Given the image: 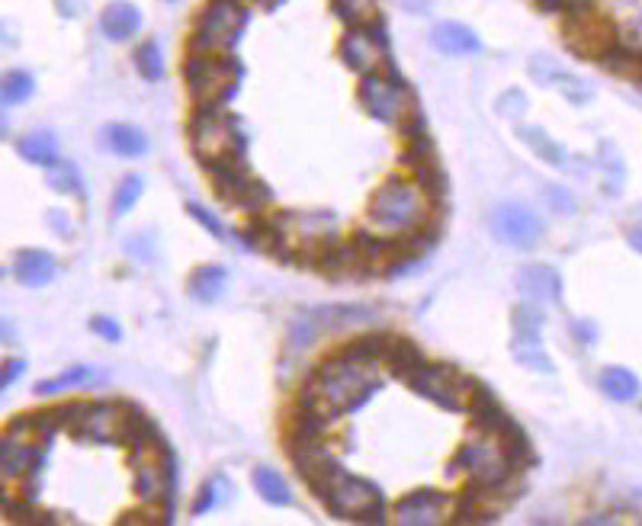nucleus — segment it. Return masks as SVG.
<instances>
[{
  "mask_svg": "<svg viewBox=\"0 0 642 526\" xmlns=\"http://www.w3.org/2000/svg\"><path fill=\"white\" fill-rule=\"evenodd\" d=\"M379 385L382 379L376 376V363H363L347 357L341 350H334L331 357L321 360V366L305 379L296 405L321 411L331 421V417L366 405V401L379 392Z\"/></svg>",
  "mask_w": 642,
  "mask_h": 526,
  "instance_id": "f257e3e1",
  "label": "nucleus"
},
{
  "mask_svg": "<svg viewBox=\"0 0 642 526\" xmlns=\"http://www.w3.org/2000/svg\"><path fill=\"white\" fill-rule=\"evenodd\" d=\"M427 206H431V199H427V193L418 187V183L395 174L370 196L366 215H370V222L382 231V235L399 238V235H408V231H415L421 222H427Z\"/></svg>",
  "mask_w": 642,
  "mask_h": 526,
  "instance_id": "f03ea898",
  "label": "nucleus"
},
{
  "mask_svg": "<svg viewBox=\"0 0 642 526\" xmlns=\"http://www.w3.org/2000/svg\"><path fill=\"white\" fill-rule=\"evenodd\" d=\"M315 498L325 504L338 520H360V523H382L386 520V504L373 482L357 478L338 469L331 478L312 488Z\"/></svg>",
  "mask_w": 642,
  "mask_h": 526,
  "instance_id": "7ed1b4c3",
  "label": "nucleus"
},
{
  "mask_svg": "<svg viewBox=\"0 0 642 526\" xmlns=\"http://www.w3.org/2000/svg\"><path fill=\"white\" fill-rule=\"evenodd\" d=\"M190 142L203 167L244 154L238 119L228 116L222 103H196V113L190 116Z\"/></svg>",
  "mask_w": 642,
  "mask_h": 526,
  "instance_id": "20e7f679",
  "label": "nucleus"
},
{
  "mask_svg": "<svg viewBox=\"0 0 642 526\" xmlns=\"http://www.w3.org/2000/svg\"><path fill=\"white\" fill-rule=\"evenodd\" d=\"M244 68L232 52H193L183 65L187 87L193 90L196 103H232L238 94Z\"/></svg>",
  "mask_w": 642,
  "mask_h": 526,
  "instance_id": "39448f33",
  "label": "nucleus"
},
{
  "mask_svg": "<svg viewBox=\"0 0 642 526\" xmlns=\"http://www.w3.org/2000/svg\"><path fill=\"white\" fill-rule=\"evenodd\" d=\"M360 106L373 119L386 122V126H399L411 113H418L415 94L405 87V81L399 77V71L392 68V61L376 74H363L360 87H357Z\"/></svg>",
  "mask_w": 642,
  "mask_h": 526,
  "instance_id": "423d86ee",
  "label": "nucleus"
},
{
  "mask_svg": "<svg viewBox=\"0 0 642 526\" xmlns=\"http://www.w3.org/2000/svg\"><path fill=\"white\" fill-rule=\"evenodd\" d=\"M244 29H248V7L241 0H209L196 17L190 36L193 52H235Z\"/></svg>",
  "mask_w": 642,
  "mask_h": 526,
  "instance_id": "0eeeda50",
  "label": "nucleus"
},
{
  "mask_svg": "<svg viewBox=\"0 0 642 526\" xmlns=\"http://www.w3.org/2000/svg\"><path fill=\"white\" fill-rule=\"evenodd\" d=\"M479 379L463 376L460 369L450 363H431L418 366L415 373L405 379V385L415 395L434 401V405L447 408V411H469L472 405V392H476Z\"/></svg>",
  "mask_w": 642,
  "mask_h": 526,
  "instance_id": "6e6552de",
  "label": "nucleus"
},
{
  "mask_svg": "<svg viewBox=\"0 0 642 526\" xmlns=\"http://www.w3.org/2000/svg\"><path fill=\"white\" fill-rule=\"evenodd\" d=\"M450 469L453 472L463 469L476 478V482H485V485H511L517 482V472H521L495 433H479V437L466 440L460 450H456Z\"/></svg>",
  "mask_w": 642,
  "mask_h": 526,
  "instance_id": "1a4fd4ad",
  "label": "nucleus"
},
{
  "mask_svg": "<svg viewBox=\"0 0 642 526\" xmlns=\"http://www.w3.org/2000/svg\"><path fill=\"white\" fill-rule=\"evenodd\" d=\"M341 58L347 68H354L360 77L376 74L389 65V36L382 17L370 20L366 26H350L341 39Z\"/></svg>",
  "mask_w": 642,
  "mask_h": 526,
  "instance_id": "9d476101",
  "label": "nucleus"
},
{
  "mask_svg": "<svg viewBox=\"0 0 642 526\" xmlns=\"http://www.w3.org/2000/svg\"><path fill=\"white\" fill-rule=\"evenodd\" d=\"M376 312L370 308H350V305H321V308H309L293 321V331H289V340L296 347L309 344V340L321 337V334H331V331H341L350 328V324H366L373 321Z\"/></svg>",
  "mask_w": 642,
  "mask_h": 526,
  "instance_id": "9b49d317",
  "label": "nucleus"
},
{
  "mask_svg": "<svg viewBox=\"0 0 642 526\" xmlns=\"http://www.w3.org/2000/svg\"><path fill=\"white\" fill-rule=\"evenodd\" d=\"M511 328H514V340H511V353L514 360L537 369V373H553V363H549L543 340H540V328H543V315L537 312V305L524 302L511 312Z\"/></svg>",
  "mask_w": 642,
  "mask_h": 526,
  "instance_id": "f8f14e48",
  "label": "nucleus"
},
{
  "mask_svg": "<svg viewBox=\"0 0 642 526\" xmlns=\"http://www.w3.org/2000/svg\"><path fill=\"white\" fill-rule=\"evenodd\" d=\"M488 228H492L495 241L527 251L543 238V222L540 215L524 203H501L488 215Z\"/></svg>",
  "mask_w": 642,
  "mask_h": 526,
  "instance_id": "ddd939ff",
  "label": "nucleus"
},
{
  "mask_svg": "<svg viewBox=\"0 0 642 526\" xmlns=\"http://www.w3.org/2000/svg\"><path fill=\"white\" fill-rule=\"evenodd\" d=\"M453 514H456V498L437 488H418L395 504V520L405 526H440V523H450Z\"/></svg>",
  "mask_w": 642,
  "mask_h": 526,
  "instance_id": "4468645a",
  "label": "nucleus"
},
{
  "mask_svg": "<svg viewBox=\"0 0 642 526\" xmlns=\"http://www.w3.org/2000/svg\"><path fill=\"white\" fill-rule=\"evenodd\" d=\"M0 469L7 478H33L36 469H42V446L36 433L7 427L0 440Z\"/></svg>",
  "mask_w": 642,
  "mask_h": 526,
  "instance_id": "2eb2a0df",
  "label": "nucleus"
},
{
  "mask_svg": "<svg viewBox=\"0 0 642 526\" xmlns=\"http://www.w3.org/2000/svg\"><path fill=\"white\" fill-rule=\"evenodd\" d=\"M126 417H129V401H100V405H94L87 414L81 440L119 443L122 427H126Z\"/></svg>",
  "mask_w": 642,
  "mask_h": 526,
  "instance_id": "dca6fc26",
  "label": "nucleus"
},
{
  "mask_svg": "<svg viewBox=\"0 0 642 526\" xmlns=\"http://www.w3.org/2000/svg\"><path fill=\"white\" fill-rule=\"evenodd\" d=\"M517 289H521V296L533 305L562 299L559 273L553 267H546V263H527V267L517 270Z\"/></svg>",
  "mask_w": 642,
  "mask_h": 526,
  "instance_id": "f3484780",
  "label": "nucleus"
},
{
  "mask_svg": "<svg viewBox=\"0 0 642 526\" xmlns=\"http://www.w3.org/2000/svg\"><path fill=\"white\" fill-rule=\"evenodd\" d=\"M58 273V263L49 251H36V247H23V251L13 257V280L20 286L39 289L49 286Z\"/></svg>",
  "mask_w": 642,
  "mask_h": 526,
  "instance_id": "a211bd4d",
  "label": "nucleus"
},
{
  "mask_svg": "<svg viewBox=\"0 0 642 526\" xmlns=\"http://www.w3.org/2000/svg\"><path fill=\"white\" fill-rule=\"evenodd\" d=\"M142 26V10L129 4V0H113L106 4L100 13V33L110 39V42H126L139 33Z\"/></svg>",
  "mask_w": 642,
  "mask_h": 526,
  "instance_id": "6ab92c4d",
  "label": "nucleus"
},
{
  "mask_svg": "<svg viewBox=\"0 0 642 526\" xmlns=\"http://www.w3.org/2000/svg\"><path fill=\"white\" fill-rule=\"evenodd\" d=\"M431 45L443 55H476L482 49V39L463 23H437L431 29Z\"/></svg>",
  "mask_w": 642,
  "mask_h": 526,
  "instance_id": "aec40b11",
  "label": "nucleus"
},
{
  "mask_svg": "<svg viewBox=\"0 0 642 526\" xmlns=\"http://www.w3.org/2000/svg\"><path fill=\"white\" fill-rule=\"evenodd\" d=\"M103 145L116 151L119 158H142L148 151V135L142 129L129 126V122H110L103 129Z\"/></svg>",
  "mask_w": 642,
  "mask_h": 526,
  "instance_id": "412c9836",
  "label": "nucleus"
},
{
  "mask_svg": "<svg viewBox=\"0 0 642 526\" xmlns=\"http://www.w3.org/2000/svg\"><path fill=\"white\" fill-rule=\"evenodd\" d=\"M228 286V270L219 267V263H203V267H196L190 273V283H187V292L196 299V302H216Z\"/></svg>",
  "mask_w": 642,
  "mask_h": 526,
  "instance_id": "4be33fe9",
  "label": "nucleus"
},
{
  "mask_svg": "<svg viewBox=\"0 0 642 526\" xmlns=\"http://www.w3.org/2000/svg\"><path fill=\"white\" fill-rule=\"evenodd\" d=\"M17 151H20V158L29 161V164H36V167H52L58 164V138L55 132L49 129H33V132H26L20 142H17Z\"/></svg>",
  "mask_w": 642,
  "mask_h": 526,
  "instance_id": "5701e85b",
  "label": "nucleus"
},
{
  "mask_svg": "<svg viewBox=\"0 0 642 526\" xmlns=\"http://www.w3.org/2000/svg\"><path fill=\"white\" fill-rule=\"evenodd\" d=\"M386 366H389V373L392 376H399L402 382L415 373L418 366H424V353L421 347L415 344V340H408V337H389V347H386Z\"/></svg>",
  "mask_w": 642,
  "mask_h": 526,
  "instance_id": "b1692460",
  "label": "nucleus"
},
{
  "mask_svg": "<svg viewBox=\"0 0 642 526\" xmlns=\"http://www.w3.org/2000/svg\"><path fill=\"white\" fill-rule=\"evenodd\" d=\"M251 482H254V491L261 494L270 507H289L296 501V494H293V488H289V482L270 466H257L251 472Z\"/></svg>",
  "mask_w": 642,
  "mask_h": 526,
  "instance_id": "393cba45",
  "label": "nucleus"
},
{
  "mask_svg": "<svg viewBox=\"0 0 642 526\" xmlns=\"http://www.w3.org/2000/svg\"><path fill=\"white\" fill-rule=\"evenodd\" d=\"M122 446L129 450H145V446H161V433L158 427L148 421V414L139 411L135 405H129V417H126V427H122Z\"/></svg>",
  "mask_w": 642,
  "mask_h": 526,
  "instance_id": "a878e982",
  "label": "nucleus"
},
{
  "mask_svg": "<svg viewBox=\"0 0 642 526\" xmlns=\"http://www.w3.org/2000/svg\"><path fill=\"white\" fill-rule=\"evenodd\" d=\"M601 389L607 398L626 405V401H633L639 395V379H636L633 369H626V366H604L601 369Z\"/></svg>",
  "mask_w": 642,
  "mask_h": 526,
  "instance_id": "bb28decb",
  "label": "nucleus"
},
{
  "mask_svg": "<svg viewBox=\"0 0 642 526\" xmlns=\"http://www.w3.org/2000/svg\"><path fill=\"white\" fill-rule=\"evenodd\" d=\"M389 337L392 334H386V331H366L354 340H347V344L341 347V353H347V357H354V360H363V363H379L382 357H386Z\"/></svg>",
  "mask_w": 642,
  "mask_h": 526,
  "instance_id": "cd10ccee",
  "label": "nucleus"
},
{
  "mask_svg": "<svg viewBox=\"0 0 642 526\" xmlns=\"http://www.w3.org/2000/svg\"><path fill=\"white\" fill-rule=\"evenodd\" d=\"M408 170H411V180H415L418 187L427 193V199H431V203H440L443 193H447V177H443L437 158L415 161V164H408Z\"/></svg>",
  "mask_w": 642,
  "mask_h": 526,
  "instance_id": "c85d7f7f",
  "label": "nucleus"
},
{
  "mask_svg": "<svg viewBox=\"0 0 642 526\" xmlns=\"http://www.w3.org/2000/svg\"><path fill=\"white\" fill-rule=\"evenodd\" d=\"M94 376H97V369H90V366H74V369H68V373H61V376H55V379H45V382H36V395H42V398H49V395H58V392H68V389H74V385H84V382H94Z\"/></svg>",
  "mask_w": 642,
  "mask_h": 526,
  "instance_id": "c756f323",
  "label": "nucleus"
},
{
  "mask_svg": "<svg viewBox=\"0 0 642 526\" xmlns=\"http://www.w3.org/2000/svg\"><path fill=\"white\" fill-rule=\"evenodd\" d=\"M135 68L145 77V81H161L164 77V55H161V45L155 39H145L135 45Z\"/></svg>",
  "mask_w": 642,
  "mask_h": 526,
  "instance_id": "7c9ffc66",
  "label": "nucleus"
},
{
  "mask_svg": "<svg viewBox=\"0 0 642 526\" xmlns=\"http://www.w3.org/2000/svg\"><path fill=\"white\" fill-rule=\"evenodd\" d=\"M145 193V180L139 174H129V177H122L119 180V187L113 193V215L116 219H122V215H129L135 209V203L142 199Z\"/></svg>",
  "mask_w": 642,
  "mask_h": 526,
  "instance_id": "2f4dec72",
  "label": "nucleus"
},
{
  "mask_svg": "<svg viewBox=\"0 0 642 526\" xmlns=\"http://www.w3.org/2000/svg\"><path fill=\"white\" fill-rule=\"evenodd\" d=\"M33 90H36V81H33V74L29 71H7L4 74V103L7 106H20L26 103L29 97H33Z\"/></svg>",
  "mask_w": 642,
  "mask_h": 526,
  "instance_id": "473e14b6",
  "label": "nucleus"
},
{
  "mask_svg": "<svg viewBox=\"0 0 642 526\" xmlns=\"http://www.w3.org/2000/svg\"><path fill=\"white\" fill-rule=\"evenodd\" d=\"M228 498V485H225V475H212V478H206L203 482V488H200V494L193 498V514L200 517V514H206V510H212V507H219L222 501Z\"/></svg>",
  "mask_w": 642,
  "mask_h": 526,
  "instance_id": "72a5a7b5",
  "label": "nucleus"
},
{
  "mask_svg": "<svg viewBox=\"0 0 642 526\" xmlns=\"http://www.w3.org/2000/svg\"><path fill=\"white\" fill-rule=\"evenodd\" d=\"M334 13L347 26H366L376 20V0H334Z\"/></svg>",
  "mask_w": 642,
  "mask_h": 526,
  "instance_id": "f704fd0d",
  "label": "nucleus"
},
{
  "mask_svg": "<svg viewBox=\"0 0 642 526\" xmlns=\"http://www.w3.org/2000/svg\"><path fill=\"white\" fill-rule=\"evenodd\" d=\"M45 183H49V187L55 190V193H81V174H78V167L74 164H52L49 167V174H45Z\"/></svg>",
  "mask_w": 642,
  "mask_h": 526,
  "instance_id": "c9c22d12",
  "label": "nucleus"
},
{
  "mask_svg": "<svg viewBox=\"0 0 642 526\" xmlns=\"http://www.w3.org/2000/svg\"><path fill=\"white\" fill-rule=\"evenodd\" d=\"M270 199H273V190L267 187L264 180H251L248 187H244V193L238 196V203H235V209H244L248 215H257L264 206H270Z\"/></svg>",
  "mask_w": 642,
  "mask_h": 526,
  "instance_id": "e433bc0d",
  "label": "nucleus"
},
{
  "mask_svg": "<svg viewBox=\"0 0 642 526\" xmlns=\"http://www.w3.org/2000/svg\"><path fill=\"white\" fill-rule=\"evenodd\" d=\"M521 138L527 145H533V151H537L546 164H562V148L543 129H521Z\"/></svg>",
  "mask_w": 642,
  "mask_h": 526,
  "instance_id": "4c0bfd02",
  "label": "nucleus"
},
{
  "mask_svg": "<svg viewBox=\"0 0 642 526\" xmlns=\"http://www.w3.org/2000/svg\"><path fill=\"white\" fill-rule=\"evenodd\" d=\"M4 514H7V520H13V523H39V520H55V517H42L36 507H29L26 501H10V498H4Z\"/></svg>",
  "mask_w": 642,
  "mask_h": 526,
  "instance_id": "58836bf2",
  "label": "nucleus"
},
{
  "mask_svg": "<svg viewBox=\"0 0 642 526\" xmlns=\"http://www.w3.org/2000/svg\"><path fill=\"white\" fill-rule=\"evenodd\" d=\"M187 212H190V215H193V219H196V222H200V225H203V228L209 231V235H212V238H219V241L225 238V228L219 225V219H216V215H212V212H209L206 206H200V203H187Z\"/></svg>",
  "mask_w": 642,
  "mask_h": 526,
  "instance_id": "ea45409f",
  "label": "nucleus"
},
{
  "mask_svg": "<svg viewBox=\"0 0 642 526\" xmlns=\"http://www.w3.org/2000/svg\"><path fill=\"white\" fill-rule=\"evenodd\" d=\"M90 331H94L97 337H103V340H110V344H116V340H122L119 321H116V318H110V315H94V318H90Z\"/></svg>",
  "mask_w": 642,
  "mask_h": 526,
  "instance_id": "a19ab883",
  "label": "nucleus"
},
{
  "mask_svg": "<svg viewBox=\"0 0 642 526\" xmlns=\"http://www.w3.org/2000/svg\"><path fill=\"white\" fill-rule=\"evenodd\" d=\"M26 373V363L23 360H7L4 363V373H0V389H10L13 382Z\"/></svg>",
  "mask_w": 642,
  "mask_h": 526,
  "instance_id": "79ce46f5",
  "label": "nucleus"
},
{
  "mask_svg": "<svg viewBox=\"0 0 642 526\" xmlns=\"http://www.w3.org/2000/svg\"><path fill=\"white\" fill-rule=\"evenodd\" d=\"M119 520H122V523H167L164 517H151V514H148V507L132 510V514H122Z\"/></svg>",
  "mask_w": 642,
  "mask_h": 526,
  "instance_id": "37998d69",
  "label": "nucleus"
},
{
  "mask_svg": "<svg viewBox=\"0 0 642 526\" xmlns=\"http://www.w3.org/2000/svg\"><path fill=\"white\" fill-rule=\"evenodd\" d=\"M549 203H556L559 212H572V209H575V203H569V193L559 190V187L549 190Z\"/></svg>",
  "mask_w": 642,
  "mask_h": 526,
  "instance_id": "c03bdc74",
  "label": "nucleus"
},
{
  "mask_svg": "<svg viewBox=\"0 0 642 526\" xmlns=\"http://www.w3.org/2000/svg\"><path fill=\"white\" fill-rule=\"evenodd\" d=\"M49 222H55V225H52V228H55V235H71V228H68V225H71V219H68V215H61L58 209H52V212H49Z\"/></svg>",
  "mask_w": 642,
  "mask_h": 526,
  "instance_id": "a18cd8bd",
  "label": "nucleus"
},
{
  "mask_svg": "<svg viewBox=\"0 0 642 526\" xmlns=\"http://www.w3.org/2000/svg\"><path fill=\"white\" fill-rule=\"evenodd\" d=\"M399 7H405L408 13H424L431 7V0H399Z\"/></svg>",
  "mask_w": 642,
  "mask_h": 526,
  "instance_id": "49530a36",
  "label": "nucleus"
},
{
  "mask_svg": "<svg viewBox=\"0 0 642 526\" xmlns=\"http://www.w3.org/2000/svg\"><path fill=\"white\" fill-rule=\"evenodd\" d=\"M626 238H630V244L636 247V251L642 254V225H636V228H630L626 231Z\"/></svg>",
  "mask_w": 642,
  "mask_h": 526,
  "instance_id": "de8ad7c7",
  "label": "nucleus"
},
{
  "mask_svg": "<svg viewBox=\"0 0 642 526\" xmlns=\"http://www.w3.org/2000/svg\"><path fill=\"white\" fill-rule=\"evenodd\" d=\"M572 328H575V337H578V334H582L585 340H594V331H591V324H588V321H582V324H578V321H575V324H572Z\"/></svg>",
  "mask_w": 642,
  "mask_h": 526,
  "instance_id": "09e8293b",
  "label": "nucleus"
},
{
  "mask_svg": "<svg viewBox=\"0 0 642 526\" xmlns=\"http://www.w3.org/2000/svg\"><path fill=\"white\" fill-rule=\"evenodd\" d=\"M283 4H286V0H261V7H264V10H280Z\"/></svg>",
  "mask_w": 642,
  "mask_h": 526,
  "instance_id": "8fccbe9b",
  "label": "nucleus"
},
{
  "mask_svg": "<svg viewBox=\"0 0 642 526\" xmlns=\"http://www.w3.org/2000/svg\"><path fill=\"white\" fill-rule=\"evenodd\" d=\"M171 4H177V0H171Z\"/></svg>",
  "mask_w": 642,
  "mask_h": 526,
  "instance_id": "3c124183",
  "label": "nucleus"
}]
</instances>
